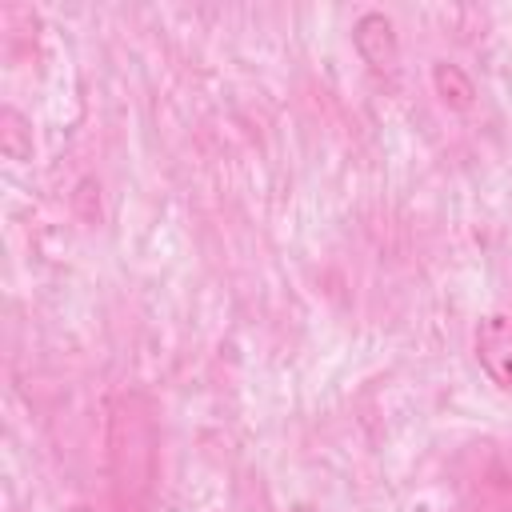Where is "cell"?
<instances>
[{
  "instance_id": "6da1fadb",
  "label": "cell",
  "mask_w": 512,
  "mask_h": 512,
  "mask_svg": "<svg viewBox=\"0 0 512 512\" xmlns=\"http://www.w3.org/2000/svg\"><path fill=\"white\" fill-rule=\"evenodd\" d=\"M352 48L368 64L372 76H380V80L396 76V68H400V36H396V24H392L388 12H380V8L360 12L356 24H352Z\"/></svg>"
},
{
  "instance_id": "7a4b0ae2",
  "label": "cell",
  "mask_w": 512,
  "mask_h": 512,
  "mask_svg": "<svg viewBox=\"0 0 512 512\" xmlns=\"http://www.w3.org/2000/svg\"><path fill=\"white\" fill-rule=\"evenodd\" d=\"M472 348H476V360H480L484 376L500 392H512V312H488V316H480L476 336H472Z\"/></svg>"
},
{
  "instance_id": "3957f363",
  "label": "cell",
  "mask_w": 512,
  "mask_h": 512,
  "mask_svg": "<svg viewBox=\"0 0 512 512\" xmlns=\"http://www.w3.org/2000/svg\"><path fill=\"white\" fill-rule=\"evenodd\" d=\"M428 80H432V92L440 96L444 108H452V112H468V108L476 104V80H472L460 64H452V60H436L432 72H428Z\"/></svg>"
},
{
  "instance_id": "277c9868",
  "label": "cell",
  "mask_w": 512,
  "mask_h": 512,
  "mask_svg": "<svg viewBox=\"0 0 512 512\" xmlns=\"http://www.w3.org/2000/svg\"><path fill=\"white\" fill-rule=\"evenodd\" d=\"M476 512H512V488L496 492V496H492V500H484Z\"/></svg>"
}]
</instances>
